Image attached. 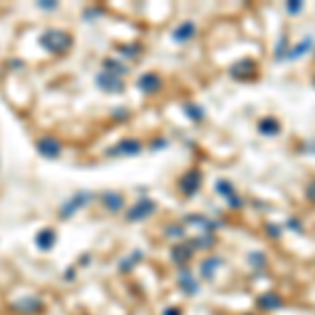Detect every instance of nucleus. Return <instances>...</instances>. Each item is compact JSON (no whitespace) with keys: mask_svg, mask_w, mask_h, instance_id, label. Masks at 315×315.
<instances>
[{"mask_svg":"<svg viewBox=\"0 0 315 315\" xmlns=\"http://www.w3.org/2000/svg\"><path fill=\"white\" fill-rule=\"evenodd\" d=\"M40 42H42V47L51 52H63L69 49V45H72V38H69V34L61 32V30H51L40 38Z\"/></svg>","mask_w":315,"mask_h":315,"instance_id":"f257e3e1","label":"nucleus"},{"mask_svg":"<svg viewBox=\"0 0 315 315\" xmlns=\"http://www.w3.org/2000/svg\"><path fill=\"white\" fill-rule=\"evenodd\" d=\"M152 212H156V202H154V200H141V202H137L133 208L128 210L126 218L130 223H137V221H143L145 216H150Z\"/></svg>","mask_w":315,"mask_h":315,"instance_id":"f03ea898","label":"nucleus"},{"mask_svg":"<svg viewBox=\"0 0 315 315\" xmlns=\"http://www.w3.org/2000/svg\"><path fill=\"white\" fill-rule=\"evenodd\" d=\"M97 84L105 93H122L124 91V84H122L120 78L113 76V74H107V72H101L97 76Z\"/></svg>","mask_w":315,"mask_h":315,"instance_id":"7ed1b4c3","label":"nucleus"},{"mask_svg":"<svg viewBox=\"0 0 315 315\" xmlns=\"http://www.w3.org/2000/svg\"><path fill=\"white\" fill-rule=\"evenodd\" d=\"M200 185H202V174H200V170H189V172H185V177L181 179V189L185 196L198 194Z\"/></svg>","mask_w":315,"mask_h":315,"instance_id":"20e7f679","label":"nucleus"},{"mask_svg":"<svg viewBox=\"0 0 315 315\" xmlns=\"http://www.w3.org/2000/svg\"><path fill=\"white\" fill-rule=\"evenodd\" d=\"M36 147L45 158H59V154H61V143L55 137H42L36 143Z\"/></svg>","mask_w":315,"mask_h":315,"instance_id":"39448f33","label":"nucleus"},{"mask_svg":"<svg viewBox=\"0 0 315 315\" xmlns=\"http://www.w3.org/2000/svg\"><path fill=\"white\" fill-rule=\"evenodd\" d=\"M91 200V194H84V191H80V194H76L72 200H67L65 206L61 208V216H72L76 210H80L86 202Z\"/></svg>","mask_w":315,"mask_h":315,"instance_id":"423d86ee","label":"nucleus"},{"mask_svg":"<svg viewBox=\"0 0 315 315\" xmlns=\"http://www.w3.org/2000/svg\"><path fill=\"white\" fill-rule=\"evenodd\" d=\"M139 152H141V143L135 141V139H124L113 150H109L111 156H137Z\"/></svg>","mask_w":315,"mask_h":315,"instance_id":"0eeeda50","label":"nucleus"},{"mask_svg":"<svg viewBox=\"0 0 315 315\" xmlns=\"http://www.w3.org/2000/svg\"><path fill=\"white\" fill-rule=\"evenodd\" d=\"M255 61H250V59H242L238 61L233 67H231V76L233 78H238V80H246V78H252V74H255Z\"/></svg>","mask_w":315,"mask_h":315,"instance_id":"6e6552de","label":"nucleus"},{"mask_svg":"<svg viewBox=\"0 0 315 315\" xmlns=\"http://www.w3.org/2000/svg\"><path fill=\"white\" fill-rule=\"evenodd\" d=\"M194 34H196L194 21H185L172 32V38H174V42H187V40L194 38Z\"/></svg>","mask_w":315,"mask_h":315,"instance_id":"1a4fd4ad","label":"nucleus"},{"mask_svg":"<svg viewBox=\"0 0 315 315\" xmlns=\"http://www.w3.org/2000/svg\"><path fill=\"white\" fill-rule=\"evenodd\" d=\"M162 86V80L158 74H145L139 78V89H141L143 93H156L158 89Z\"/></svg>","mask_w":315,"mask_h":315,"instance_id":"9d476101","label":"nucleus"},{"mask_svg":"<svg viewBox=\"0 0 315 315\" xmlns=\"http://www.w3.org/2000/svg\"><path fill=\"white\" fill-rule=\"evenodd\" d=\"M101 202L105 204L107 210H120L122 204H124V198H122L118 191H105V194L101 196Z\"/></svg>","mask_w":315,"mask_h":315,"instance_id":"9b49d317","label":"nucleus"},{"mask_svg":"<svg viewBox=\"0 0 315 315\" xmlns=\"http://www.w3.org/2000/svg\"><path fill=\"white\" fill-rule=\"evenodd\" d=\"M259 130L265 137H275L279 135V130H282V126H279V122L275 118H265V120H261L259 122Z\"/></svg>","mask_w":315,"mask_h":315,"instance_id":"f8f14e48","label":"nucleus"},{"mask_svg":"<svg viewBox=\"0 0 315 315\" xmlns=\"http://www.w3.org/2000/svg\"><path fill=\"white\" fill-rule=\"evenodd\" d=\"M282 299H279L277 294H273V292H269V294H262L261 299H259V307L261 309H267V311H273V309H279L282 307Z\"/></svg>","mask_w":315,"mask_h":315,"instance_id":"ddd939ff","label":"nucleus"},{"mask_svg":"<svg viewBox=\"0 0 315 315\" xmlns=\"http://www.w3.org/2000/svg\"><path fill=\"white\" fill-rule=\"evenodd\" d=\"M218 265H221V259H216V257H208L206 261H202V267H200V269H202V277L212 279Z\"/></svg>","mask_w":315,"mask_h":315,"instance_id":"4468645a","label":"nucleus"},{"mask_svg":"<svg viewBox=\"0 0 315 315\" xmlns=\"http://www.w3.org/2000/svg\"><path fill=\"white\" fill-rule=\"evenodd\" d=\"M311 45H313V38L311 36H307V38H305L303 42H299V45H296L290 52H288V59H299V57H303L305 55V52H307L309 49H311Z\"/></svg>","mask_w":315,"mask_h":315,"instance_id":"2eb2a0df","label":"nucleus"},{"mask_svg":"<svg viewBox=\"0 0 315 315\" xmlns=\"http://www.w3.org/2000/svg\"><path fill=\"white\" fill-rule=\"evenodd\" d=\"M36 244H38L42 250H49L52 244H55V231H51V229L40 231V233H38V238H36Z\"/></svg>","mask_w":315,"mask_h":315,"instance_id":"dca6fc26","label":"nucleus"},{"mask_svg":"<svg viewBox=\"0 0 315 315\" xmlns=\"http://www.w3.org/2000/svg\"><path fill=\"white\" fill-rule=\"evenodd\" d=\"M181 286H183V290H185L187 294H196L198 292V284L191 279L189 271H183V273H181Z\"/></svg>","mask_w":315,"mask_h":315,"instance_id":"f3484780","label":"nucleus"},{"mask_svg":"<svg viewBox=\"0 0 315 315\" xmlns=\"http://www.w3.org/2000/svg\"><path fill=\"white\" fill-rule=\"evenodd\" d=\"M105 72L113 74V76H124V74H126V67L122 65V63H118V61L107 59V61H105Z\"/></svg>","mask_w":315,"mask_h":315,"instance_id":"a211bd4d","label":"nucleus"},{"mask_svg":"<svg viewBox=\"0 0 315 315\" xmlns=\"http://www.w3.org/2000/svg\"><path fill=\"white\" fill-rule=\"evenodd\" d=\"M185 113H187V116L194 120V122H200V120L204 118V111L200 109L196 103H185Z\"/></svg>","mask_w":315,"mask_h":315,"instance_id":"6ab92c4d","label":"nucleus"},{"mask_svg":"<svg viewBox=\"0 0 315 315\" xmlns=\"http://www.w3.org/2000/svg\"><path fill=\"white\" fill-rule=\"evenodd\" d=\"M216 194H221V196H225V198H231L233 196V185L229 181H216Z\"/></svg>","mask_w":315,"mask_h":315,"instance_id":"aec40b11","label":"nucleus"},{"mask_svg":"<svg viewBox=\"0 0 315 315\" xmlns=\"http://www.w3.org/2000/svg\"><path fill=\"white\" fill-rule=\"evenodd\" d=\"M172 252H174V257H172V259L177 261V262H183V261H187V259L191 257V250H189V248H185V246H177Z\"/></svg>","mask_w":315,"mask_h":315,"instance_id":"412c9836","label":"nucleus"},{"mask_svg":"<svg viewBox=\"0 0 315 315\" xmlns=\"http://www.w3.org/2000/svg\"><path fill=\"white\" fill-rule=\"evenodd\" d=\"M216 240L212 238V235H204V238L202 240H196L194 244H196V246L198 248H210V246H212V244H214Z\"/></svg>","mask_w":315,"mask_h":315,"instance_id":"4be33fe9","label":"nucleus"},{"mask_svg":"<svg viewBox=\"0 0 315 315\" xmlns=\"http://www.w3.org/2000/svg\"><path fill=\"white\" fill-rule=\"evenodd\" d=\"M248 261L252 262V265H257V267H262V265H265V255H262V252H252Z\"/></svg>","mask_w":315,"mask_h":315,"instance_id":"5701e85b","label":"nucleus"},{"mask_svg":"<svg viewBox=\"0 0 315 315\" xmlns=\"http://www.w3.org/2000/svg\"><path fill=\"white\" fill-rule=\"evenodd\" d=\"M286 8H288V13H299L303 11V2H299V0H290V2H286Z\"/></svg>","mask_w":315,"mask_h":315,"instance_id":"b1692460","label":"nucleus"},{"mask_svg":"<svg viewBox=\"0 0 315 315\" xmlns=\"http://www.w3.org/2000/svg\"><path fill=\"white\" fill-rule=\"evenodd\" d=\"M229 202H231L233 208H242V200H240L238 196H231V198H229Z\"/></svg>","mask_w":315,"mask_h":315,"instance_id":"393cba45","label":"nucleus"},{"mask_svg":"<svg viewBox=\"0 0 315 315\" xmlns=\"http://www.w3.org/2000/svg\"><path fill=\"white\" fill-rule=\"evenodd\" d=\"M307 194H309V198L313 200V202H315V181L311 183V185H309V189H307Z\"/></svg>","mask_w":315,"mask_h":315,"instance_id":"a878e982","label":"nucleus"},{"mask_svg":"<svg viewBox=\"0 0 315 315\" xmlns=\"http://www.w3.org/2000/svg\"><path fill=\"white\" fill-rule=\"evenodd\" d=\"M288 225H290V227H292V229H301V225H299V223H296V218H290V223H288Z\"/></svg>","mask_w":315,"mask_h":315,"instance_id":"bb28decb","label":"nucleus"},{"mask_svg":"<svg viewBox=\"0 0 315 315\" xmlns=\"http://www.w3.org/2000/svg\"><path fill=\"white\" fill-rule=\"evenodd\" d=\"M40 6H42V8H55L57 4H55V2H51V4H49V2H40Z\"/></svg>","mask_w":315,"mask_h":315,"instance_id":"cd10ccee","label":"nucleus"}]
</instances>
